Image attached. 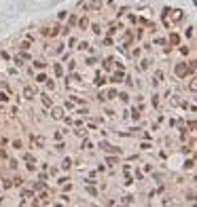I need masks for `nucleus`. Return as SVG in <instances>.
<instances>
[{"instance_id": "f257e3e1", "label": "nucleus", "mask_w": 197, "mask_h": 207, "mask_svg": "<svg viewBox=\"0 0 197 207\" xmlns=\"http://www.w3.org/2000/svg\"><path fill=\"white\" fill-rule=\"evenodd\" d=\"M195 68H197V61H189V64H176V68H174V72H176V76L178 78H187V76H193L195 74Z\"/></svg>"}, {"instance_id": "f03ea898", "label": "nucleus", "mask_w": 197, "mask_h": 207, "mask_svg": "<svg viewBox=\"0 0 197 207\" xmlns=\"http://www.w3.org/2000/svg\"><path fill=\"white\" fill-rule=\"evenodd\" d=\"M123 81H125V70H123V68H119V70L110 76V83H112V85H119V83H123Z\"/></svg>"}, {"instance_id": "7ed1b4c3", "label": "nucleus", "mask_w": 197, "mask_h": 207, "mask_svg": "<svg viewBox=\"0 0 197 207\" xmlns=\"http://www.w3.org/2000/svg\"><path fill=\"white\" fill-rule=\"evenodd\" d=\"M59 30H62L59 26H53V28H45V30H43V36H51V38H55V36L59 34Z\"/></svg>"}, {"instance_id": "20e7f679", "label": "nucleus", "mask_w": 197, "mask_h": 207, "mask_svg": "<svg viewBox=\"0 0 197 207\" xmlns=\"http://www.w3.org/2000/svg\"><path fill=\"white\" fill-rule=\"evenodd\" d=\"M83 9L85 11H98V9H102V0H91V2L83 4Z\"/></svg>"}, {"instance_id": "39448f33", "label": "nucleus", "mask_w": 197, "mask_h": 207, "mask_svg": "<svg viewBox=\"0 0 197 207\" xmlns=\"http://www.w3.org/2000/svg\"><path fill=\"white\" fill-rule=\"evenodd\" d=\"M34 95H36V89H34L32 85H26V87H23V97H26V99H34Z\"/></svg>"}, {"instance_id": "423d86ee", "label": "nucleus", "mask_w": 197, "mask_h": 207, "mask_svg": "<svg viewBox=\"0 0 197 207\" xmlns=\"http://www.w3.org/2000/svg\"><path fill=\"white\" fill-rule=\"evenodd\" d=\"M30 142H32V148L36 146V148H43L45 146V137H40V135H30Z\"/></svg>"}, {"instance_id": "0eeeda50", "label": "nucleus", "mask_w": 197, "mask_h": 207, "mask_svg": "<svg viewBox=\"0 0 197 207\" xmlns=\"http://www.w3.org/2000/svg\"><path fill=\"white\" fill-rule=\"evenodd\" d=\"M49 110H51V116H53V119H57V121H62V119H64V108H57V106H51Z\"/></svg>"}, {"instance_id": "6e6552de", "label": "nucleus", "mask_w": 197, "mask_h": 207, "mask_svg": "<svg viewBox=\"0 0 197 207\" xmlns=\"http://www.w3.org/2000/svg\"><path fill=\"white\" fill-rule=\"evenodd\" d=\"M170 13H172V21H174V23H180V21L185 19V15H182V11H180V9H176V11H170Z\"/></svg>"}, {"instance_id": "1a4fd4ad", "label": "nucleus", "mask_w": 197, "mask_h": 207, "mask_svg": "<svg viewBox=\"0 0 197 207\" xmlns=\"http://www.w3.org/2000/svg\"><path fill=\"white\" fill-rule=\"evenodd\" d=\"M40 102H43V106H45V108H51V106H53V99H51L47 93H43V95H40Z\"/></svg>"}, {"instance_id": "9d476101", "label": "nucleus", "mask_w": 197, "mask_h": 207, "mask_svg": "<svg viewBox=\"0 0 197 207\" xmlns=\"http://www.w3.org/2000/svg\"><path fill=\"white\" fill-rule=\"evenodd\" d=\"M76 23H79V28H81V30H87V28H89V19H87V17H79V19H76Z\"/></svg>"}, {"instance_id": "9b49d317", "label": "nucleus", "mask_w": 197, "mask_h": 207, "mask_svg": "<svg viewBox=\"0 0 197 207\" xmlns=\"http://www.w3.org/2000/svg\"><path fill=\"white\" fill-rule=\"evenodd\" d=\"M32 68H36V70H45L47 64H45L43 59H34V61H32Z\"/></svg>"}, {"instance_id": "f8f14e48", "label": "nucleus", "mask_w": 197, "mask_h": 207, "mask_svg": "<svg viewBox=\"0 0 197 207\" xmlns=\"http://www.w3.org/2000/svg\"><path fill=\"white\" fill-rule=\"evenodd\" d=\"M30 47H32V40H28V38L19 42V51H30Z\"/></svg>"}, {"instance_id": "ddd939ff", "label": "nucleus", "mask_w": 197, "mask_h": 207, "mask_svg": "<svg viewBox=\"0 0 197 207\" xmlns=\"http://www.w3.org/2000/svg\"><path fill=\"white\" fill-rule=\"evenodd\" d=\"M102 148H104V150H106V152H114V154H121V152H123V150H121V148H114V146H108V144H104V146H102Z\"/></svg>"}, {"instance_id": "4468645a", "label": "nucleus", "mask_w": 197, "mask_h": 207, "mask_svg": "<svg viewBox=\"0 0 197 207\" xmlns=\"http://www.w3.org/2000/svg\"><path fill=\"white\" fill-rule=\"evenodd\" d=\"M70 167H72V159H70V157H66V159L62 161V169H64V171H68Z\"/></svg>"}, {"instance_id": "2eb2a0df", "label": "nucleus", "mask_w": 197, "mask_h": 207, "mask_svg": "<svg viewBox=\"0 0 197 207\" xmlns=\"http://www.w3.org/2000/svg\"><path fill=\"white\" fill-rule=\"evenodd\" d=\"M53 72H55V76H64V68H62V64H53Z\"/></svg>"}, {"instance_id": "dca6fc26", "label": "nucleus", "mask_w": 197, "mask_h": 207, "mask_svg": "<svg viewBox=\"0 0 197 207\" xmlns=\"http://www.w3.org/2000/svg\"><path fill=\"white\" fill-rule=\"evenodd\" d=\"M117 99H121V102H123V104H127V102H129V95H127V93H125V91H121V93H119V91H117Z\"/></svg>"}, {"instance_id": "f3484780", "label": "nucleus", "mask_w": 197, "mask_h": 207, "mask_svg": "<svg viewBox=\"0 0 197 207\" xmlns=\"http://www.w3.org/2000/svg\"><path fill=\"white\" fill-rule=\"evenodd\" d=\"M102 68H104V70H110V68H112V57H106L104 64H102Z\"/></svg>"}, {"instance_id": "a211bd4d", "label": "nucleus", "mask_w": 197, "mask_h": 207, "mask_svg": "<svg viewBox=\"0 0 197 207\" xmlns=\"http://www.w3.org/2000/svg\"><path fill=\"white\" fill-rule=\"evenodd\" d=\"M81 148H83V150H91V148H93V144L85 137V140H83V144H81Z\"/></svg>"}, {"instance_id": "6ab92c4d", "label": "nucleus", "mask_w": 197, "mask_h": 207, "mask_svg": "<svg viewBox=\"0 0 197 207\" xmlns=\"http://www.w3.org/2000/svg\"><path fill=\"white\" fill-rule=\"evenodd\" d=\"M79 51H91V47H89V42L85 40V42H79V47H76Z\"/></svg>"}, {"instance_id": "aec40b11", "label": "nucleus", "mask_w": 197, "mask_h": 207, "mask_svg": "<svg viewBox=\"0 0 197 207\" xmlns=\"http://www.w3.org/2000/svg\"><path fill=\"white\" fill-rule=\"evenodd\" d=\"M161 81H163V72H161V70H157V72H155V81H153V85L161 83Z\"/></svg>"}, {"instance_id": "412c9836", "label": "nucleus", "mask_w": 197, "mask_h": 207, "mask_svg": "<svg viewBox=\"0 0 197 207\" xmlns=\"http://www.w3.org/2000/svg\"><path fill=\"white\" fill-rule=\"evenodd\" d=\"M89 28H91V32H93V34H102V26H100V23H93V26L89 23Z\"/></svg>"}, {"instance_id": "4be33fe9", "label": "nucleus", "mask_w": 197, "mask_h": 207, "mask_svg": "<svg viewBox=\"0 0 197 207\" xmlns=\"http://www.w3.org/2000/svg\"><path fill=\"white\" fill-rule=\"evenodd\" d=\"M178 42H180V36H178V34H170V44H174V47H176Z\"/></svg>"}, {"instance_id": "5701e85b", "label": "nucleus", "mask_w": 197, "mask_h": 207, "mask_svg": "<svg viewBox=\"0 0 197 207\" xmlns=\"http://www.w3.org/2000/svg\"><path fill=\"white\" fill-rule=\"evenodd\" d=\"M26 169L28 171H36V161H26Z\"/></svg>"}, {"instance_id": "b1692460", "label": "nucleus", "mask_w": 197, "mask_h": 207, "mask_svg": "<svg viewBox=\"0 0 197 207\" xmlns=\"http://www.w3.org/2000/svg\"><path fill=\"white\" fill-rule=\"evenodd\" d=\"M11 146H13L15 150H21V148H23V144H21V140H13V142H11Z\"/></svg>"}, {"instance_id": "393cba45", "label": "nucleus", "mask_w": 197, "mask_h": 207, "mask_svg": "<svg viewBox=\"0 0 197 207\" xmlns=\"http://www.w3.org/2000/svg\"><path fill=\"white\" fill-rule=\"evenodd\" d=\"M9 99H11V95H9L6 91H0V102H2V104H6Z\"/></svg>"}, {"instance_id": "a878e982", "label": "nucleus", "mask_w": 197, "mask_h": 207, "mask_svg": "<svg viewBox=\"0 0 197 207\" xmlns=\"http://www.w3.org/2000/svg\"><path fill=\"white\" fill-rule=\"evenodd\" d=\"M96 85H98V87H104V85H106V78H104L102 74H98V76H96Z\"/></svg>"}, {"instance_id": "bb28decb", "label": "nucleus", "mask_w": 197, "mask_h": 207, "mask_svg": "<svg viewBox=\"0 0 197 207\" xmlns=\"http://www.w3.org/2000/svg\"><path fill=\"white\" fill-rule=\"evenodd\" d=\"M2 186H4L6 190H9V188H13V180H9V178H4V180H2Z\"/></svg>"}, {"instance_id": "cd10ccee", "label": "nucleus", "mask_w": 197, "mask_h": 207, "mask_svg": "<svg viewBox=\"0 0 197 207\" xmlns=\"http://www.w3.org/2000/svg\"><path fill=\"white\" fill-rule=\"evenodd\" d=\"M76 15H70V19H68V28H72V26H76Z\"/></svg>"}, {"instance_id": "c85d7f7f", "label": "nucleus", "mask_w": 197, "mask_h": 207, "mask_svg": "<svg viewBox=\"0 0 197 207\" xmlns=\"http://www.w3.org/2000/svg\"><path fill=\"white\" fill-rule=\"evenodd\" d=\"M13 64H15L17 68H19V66H23V57H21V55H19V57L15 55V59H13Z\"/></svg>"}, {"instance_id": "c756f323", "label": "nucleus", "mask_w": 197, "mask_h": 207, "mask_svg": "<svg viewBox=\"0 0 197 207\" xmlns=\"http://www.w3.org/2000/svg\"><path fill=\"white\" fill-rule=\"evenodd\" d=\"M45 81H47V74H45V72L36 74V83H45Z\"/></svg>"}, {"instance_id": "7c9ffc66", "label": "nucleus", "mask_w": 197, "mask_h": 207, "mask_svg": "<svg viewBox=\"0 0 197 207\" xmlns=\"http://www.w3.org/2000/svg\"><path fill=\"white\" fill-rule=\"evenodd\" d=\"M106 99H117V89H110L108 95H106Z\"/></svg>"}, {"instance_id": "2f4dec72", "label": "nucleus", "mask_w": 197, "mask_h": 207, "mask_svg": "<svg viewBox=\"0 0 197 207\" xmlns=\"http://www.w3.org/2000/svg\"><path fill=\"white\" fill-rule=\"evenodd\" d=\"M21 184H23V178L15 175V178H13V186H21Z\"/></svg>"}, {"instance_id": "473e14b6", "label": "nucleus", "mask_w": 197, "mask_h": 207, "mask_svg": "<svg viewBox=\"0 0 197 207\" xmlns=\"http://www.w3.org/2000/svg\"><path fill=\"white\" fill-rule=\"evenodd\" d=\"M43 188H45V182H36V184L32 186V190H34V192H36V190H43Z\"/></svg>"}, {"instance_id": "72a5a7b5", "label": "nucleus", "mask_w": 197, "mask_h": 207, "mask_svg": "<svg viewBox=\"0 0 197 207\" xmlns=\"http://www.w3.org/2000/svg\"><path fill=\"white\" fill-rule=\"evenodd\" d=\"M38 199H40L38 203H45V205L49 203V201H47V199H49V195H47V192H40V197H38Z\"/></svg>"}, {"instance_id": "f704fd0d", "label": "nucleus", "mask_w": 197, "mask_h": 207, "mask_svg": "<svg viewBox=\"0 0 197 207\" xmlns=\"http://www.w3.org/2000/svg\"><path fill=\"white\" fill-rule=\"evenodd\" d=\"M193 167H195V161H193V159H189V161L185 163V169H189V171H191Z\"/></svg>"}, {"instance_id": "c9c22d12", "label": "nucleus", "mask_w": 197, "mask_h": 207, "mask_svg": "<svg viewBox=\"0 0 197 207\" xmlns=\"http://www.w3.org/2000/svg\"><path fill=\"white\" fill-rule=\"evenodd\" d=\"M195 89H197V83H195V78H191V83H189V91L195 93Z\"/></svg>"}, {"instance_id": "e433bc0d", "label": "nucleus", "mask_w": 197, "mask_h": 207, "mask_svg": "<svg viewBox=\"0 0 197 207\" xmlns=\"http://www.w3.org/2000/svg\"><path fill=\"white\" fill-rule=\"evenodd\" d=\"M0 159H2V161H6V159H9V152H6L2 146H0Z\"/></svg>"}, {"instance_id": "4c0bfd02", "label": "nucleus", "mask_w": 197, "mask_h": 207, "mask_svg": "<svg viewBox=\"0 0 197 207\" xmlns=\"http://www.w3.org/2000/svg\"><path fill=\"white\" fill-rule=\"evenodd\" d=\"M148 64H150L148 59H142V61H140V70H148Z\"/></svg>"}, {"instance_id": "58836bf2", "label": "nucleus", "mask_w": 197, "mask_h": 207, "mask_svg": "<svg viewBox=\"0 0 197 207\" xmlns=\"http://www.w3.org/2000/svg\"><path fill=\"white\" fill-rule=\"evenodd\" d=\"M45 85H47V89H51V91H53V89H55V83H53V81H51V78H47V81H45Z\"/></svg>"}, {"instance_id": "ea45409f", "label": "nucleus", "mask_w": 197, "mask_h": 207, "mask_svg": "<svg viewBox=\"0 0 197 207\" xmlns=\"http://www.w3.org/2000/svg\"><path fill=\"white\" fill-rule=\"evenodd\" d=\"M102 44H104V47H110V44H112V38H110V36H106V38L102 40Z\"/></svg>"}, {"instance_id": "a19ab883", "label": "nucleus", "mask_w": 197, "mask_h": 207, "mask_svg": "<svg viewBox=\"0 0 197 207\" xmlns=\"http://www.w3.org/2000/svg\"><path fill=\"white\" fill-rule=\"evenodd\" d=\"M185 36H187V38H191V36H193V26H191V28H187V30H185Z\"/></svg>"}, {"instance_id": "79ce46f5", "label": "nucleus", "mask_w": 197, "mask_h": 207, "mask_svg": "<svg viewBox=\"0 0 197 207\" xmlns=\"http://www.w3.org/2000/svg\"><path fill=\"white\" fill-rule=\"evenodd\" d=\"M180 53H182V55H189V53H191V47H180Z\"/></svg>"}, {"instance_id": "37998d69", "label": "nucleus", "mask_w": 197, "mask_h": 207, "mask_svg": "<svg viewBox=\"0 0 197 207\" xmlns=\"http://www.w3.org/2000/svg\"><path fill=\"white\" fill-rule=\"evenodd\" d=\"M74 68H76V61H74V59H70V61H68V70H70V72H72V70H74Z\"/></svg>"}, {"instance_id": "c03bdc74", "label": "nucleus", "mask_w": 197, "mask_h": 207, "mask_svg": "<svg viewBox=\"0 0 197 207\" xmlns=\"http://www.w3.org/2000/svg\"><path fill=\"white\" fill-rule=\"evenodd\" d=\"M153 108H159V95H153Z\"/></svg>"}, {"instance_id": "a18cd8bd", "label": "nucleus", "mask_w": 197, "mask_h": 207, "mask_svg": "<svg viewBox=\"0 0 197 207\" xmlns=\"http://www.w3.org/2000/svg\"><path fill=\"white\" fill-rule=\"evenodd\" d=\"M117 161H119V159H117V157H108V159H106V163H108V165H114V163H117Z\"/></svg>"}, {"instance_id": "49530a36", "label": "nucleus", "mask_w": 197, "mask_h": 207, "mask_svg": "<svg viewBox=\"0 0 197 207\" xmlns=\"http://www.w3.org/2000/svg\"><path fill=\"white\" fill-rule=\"evenodd\" d=\"M64 108H68V110H72V108H74V102H66V104H64Z\"/></svg>"}, {"instance_id": "de8ad7c7", "label": "nucleus", "mask_w": 197, "mask_h": 207, "mask_svg": "<svg viewBox=\"0 0 197 207\" xmlns=\"http://www.w3.org/2000/svg\"><path fill=\"white\" fill-rule=\"evenodd\" d=\"M23 161H34V157H32L30 152H26V154H23Z\"/></svg>"}, {"instance_id": "09e8293b", "label": "nucleus", "mask_w": 197, "mask_h": 207, "mask_svg": "<svg viewBox=\"0 0 197 207\" xmlns=\"http://www.w3.org/2000/svg\"><path fill=\"white\" fill-rule=\"evenodd\" d=\"M55 53H64V44H57L55 47Z\"/></svg>"}, {"instance_id": "8fccbe9b", "label": "nucleus", "mask_w": 197, "mask_h": 207, "mask_svg": "<svg viewBox=\"0 0 197 207\" xmlns=\"http://www.w3.org/2000/svg\"><path fill=\"white\" fill-rule=\"evenodd\" d=\"M6 144H9V140H6V137H2V135H0V146H6Z\"/></svg>"}, {"instance_id": "3c124183", "label": "nucleus", "mask_w": 197, "mask_h": 207, "mask_svg": "<svg viewBox=\"0 0 197 207\" xmlns=\"http://www.w3.org/2000/svg\"><path fill=\"white\" fill-rule=\"evenodd\" d=\"M9 167L11 169H17V161H9Z\"/></svg>"}]
</instances>
